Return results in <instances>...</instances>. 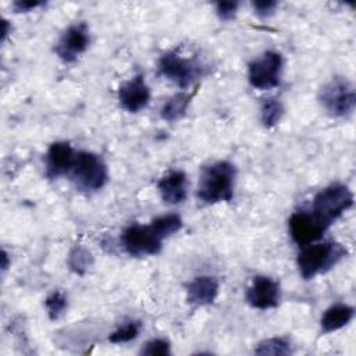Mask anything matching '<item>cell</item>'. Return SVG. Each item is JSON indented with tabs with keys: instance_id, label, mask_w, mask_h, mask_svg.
<instances>
[{
	"instance_id": "obj_18",
	"label": "cell",
	"mask_w": 356,
	"mask_h": 356,
	"mask_svg": "<svg viewBox=\"0 0 356 356\" xmlns=\"http://www.w3.org/2000/svg\"><path fill=\"white\" fill-rule=\"evenodd\" d=\"M284 115V104L277 97H267L260 106V122L264 128H274Z\"/></svg>"
},
{
	"instance_id": "obj_9",
	"label": "cell",
	"mask_w": 356,
	"mask_h": 356,
	"mask_svg": "<svg viewBox=\"0 0 356 356\" xmlns=\"http://www.w3.org/2000/svg\"><path fill=\"white\" fill-rule=\"evenodd\" d=\"M90 43L89 29L85 22L70 25L54 46V53L64 63H74L82 53L86 51Z\"/></svg>"
},
{
	"instance_id": "obj_10",
	"label": "cell",
	"mask_w": 356,
	"mask_h": 356,
	"mask_svg": "<svg viewBox=\"0 0 356 356\" xmlns=\"http://www.w3.org/2000/svg\"><path fill=\"white\" fill-rule=\"evenodd\" d=\"M245 299L248 305L259 310L274 309L280 305L281 289L278 281L267 275H256L248 286Z\"/></svg>"
},
{
	"instance_id": "obj_20",
	"label": "cell",
	"mask_w": 356,
	"mask_h": 356,
	"mask_svg": "<svg viewBox=\"0 0 356 356\" xmlns=\"http://www.w3.org/2000/svg\"><path fill=\"white\" fill-rule=\"evenodd\" d=\"M256 355H275L285 356L292 353L291 342L282 337H273L260 341L254 348Z\"/></svg>"
},
{
	"instance_id": "obj_15",
	"label": "cell",
	"mask_w": 356,
	"mask_h": 356,
	"mask_svg": "<svg viewBox=\"0 0 356 356\" xmlns=\"http://www.w3.org/2000/svg\"><path fill=\"white\" fill-rule=\"evenodd\" d=\"M188 179L184 171L172 170L163 175L157 182L160 197L164 203L175 206L186 199Z\"/></svg>"
},
{
	"instance_id": "obj_3",
	"label": "cell",
	"mask_w": 356,
	"mask_h": 356,
	"mask_svg": "<svg viewBox=\"0 0 356 356\" xmlns=\"http://www.w3.org/2000/svg\"><path fill=\"white\" fill-rule=\"evenodd\" d=\"M353 204V193L343 184H331L318 191L312 202V216L327 229Z\"/></svg>"
},
{
	"instance_id": "obj_16",
	"label": "cell",
	"mask_w": 356,
	"mask_h": 356,
	"mask_svg": "<svg viewBox=\"0 0 356 356\" xmlns=\"http://www.w3.org/2000/svg\"><path fill=\"white\" fill-rule=\"evenodd\" d=\"M355 316V309L346 303H335L330 306L320 320V327L324 334L338 331L348 325Z\"/></svg>"
},
{
	"instance_id": "obj_4",
	"label": "cell",
	"mask_w": 356,
	"mask_h": 356,
	"mask_svg": "<svg viewBox=\"0 0 356 356\" xmlns=\"http://www.w3.org/2000/svg\"><path fill=\"white\" fill-rule=\"evenodd\" d=\"M159 74L181 89L189 88L195 81L209 72V65L196 56L185 57L175 50L165 51L159 58Z\"/></svg>"
},
{
	"instance_id": "obj_28",
	"label": "cell",
	"mask_w": 356,
	"mask_h": 356,
	"mask_svg": "<svg viewBox=\"0 0 356 356\" xmlns=\"http://www.w3.org/2000/svg\"><path fill=\"white\" fill-rule=\"evenodd\" d=\"M8 32H10V29H8V22L6 21V19H3V31H1V42H4L6 40V38H7V35H8Z\"/></svg>"
},
{
	"instance_id": "obj_2",
	"label": "cell",
	"mask_w": 356,
	"mask_h": 356,
	"mask_svg": "<svg viewBox=\"0 0 356 356\" xmlns=\"http://www.w3.org/2000/svg\"><path fill=\"white\" fill-rule=\"evenodd\" d=\"M346 256L348 249L337 241L309 243L300 248L296 259L299 274L303 280H312L316 275L330 271Z\"/></svg>"
},
{
	"instance_id": "obj_22",
	"label": "cell",
	"mask_w": 356,
	"mask_h": 356,
	"mask_svg": "<svg viewBox=\"0 0 356 356\" xmlns=\"http://www.w3.org/2000/svg\"><path fill=\"white\" fill-rule=\"evenodd\" d=\"M44 307L50 320H58L68 307V299L63 291H54L46 298Z\"/></svg>"
},
{
	"instance_id": "obj_17",
	"label": "cell",
	"mask_w": 356,
	"mask_h": 356,
	"mask_svg": "<svg viewBox=\"0 0 356 356\" xmlns=\"http://www.w3.org/2000/svg\"><path fill=\"white\" fill-rule=\"evenodd\" d=\"M192 96L193 95H191V93L179 92V93H175L171 97H168L164 102V104L161 106V110H160L161 118L168 122L181 120L186 114V110H188Z\"/></svg>"
},
{
	"instance_id": "obj_27",
	"label": "cell",
	"mask_w": 356,
	"mask_h": 356,
	"mask_svg": "<svg viewBox=\"0 0 356 356\" xmlns=\"http://www.w3.org/2000/svg\"><path fill=\"white\" fill-rule=\"evenodd\" d=\"M42 6H44V3L39 0H17L13 3V8L15 13H29Z\"/></svg>"
},
{
	"instance_id": "obj_12",
	"label": "cell",
	"mask_w": 356,
	"mask_h": 356,
	"mask_svg": "<svg viewBox=\"0 0 356 356\" xmlns=\"http://www.w3.org/2000/svg\"><path fill=\"white\" fill-rule=\"evenodd\" d=\"M118 102L122 108L129 113H139L150 100V90L142 74L134 75L118 88Z\"/></svg>"
},
{
	"instance_id": "obj_8",
	"label": "cell",
	"mask_w": 356,
	"mask_h": 356,
	"mask_svg": "<svg viewBox=\"0 0 356 356\" xmlns=\"http://www.w3.org/2000/svg\"><path fill=\"white\" fill-rule=\"evenodd\" d=\"M282 56L278 51L267 50L248 65V81L252 88L259 90H270L281 83Z\"/></svg>"
},
{
	"instance_id": "obj_23",
	"label": "cell",
	"mask_w": 356,
	"mask_h": 356,
	"mask_svg": "<svg viewBox=\"0 0 356 356\" xmlns=\"http://www.w3.org/2000/svg\"><path fill=\"white\" fill-rule=\"evenodd\" d=\"M140 327H142L140 321L129 320L125 324L120 325L114 332H111L108 335V341L111 343H125V342H129V341L135 339L139 335Z\"/></svg>"
},
{
	"instance_id": "obj_7",
	"label": "cell",
	"mask_w": 356,
	"mask_h": 356,
	"mask_svg": "<svg viewBox=\"0 0 356 356\" xmlns=\"http://www.w3.org/2000/svg\"><path fill=\"white\" fill-rule=\"evenodd\" d=\"M164 238L157 232L153 224H132L121 234V245L132 257L154 256L161 252Z\"/></svg>"
},
{
	"instance_id": "obj_24",
	"label": "cell",
	"mask_w": 356,
	"mask_h": 356,
	"mask_svg": "<svg viewBox=\"0 0 356 356\" xmlns=\"http://www.w3.org/2000/svg\"><path fill=\"white\" fill-rule=\"evenodd\" d=\"M139 355L147 356H168L171 355V345L167 339L154 338L147 341L139 350Z\"/></svg>"
},
{
	"instance_id": "obj_5",
	"label": "cell",
	"mask_w": 356,
	"mask_h": 356,
	"mask_svg": "<svg viewBox=\"0 0 356 356\" xmlns=\"http://www.w3.org/2000/svg\"><path fill=\"white\" fill-rule=\"evenodd\" d=\"M70 177L78 191L92 193L106 185L108 179V170L102 156L82 150L75 156Z\"/></svg>"
},
{
	"instance_id": "obj_6",
	"label": "cell",
	"mask_w": 356,
	"mask_h": 356,
	"mask_svg": "<svg viewBox=\"0 0 356 356\" xmlns=\"http://www.w3.org/2000/svg\"><path fill=\"white\" fill-rule=\"evenodd\" d=\"M318 103L331 117H348L356 107L353 85L343 76H334L318 90Z\"/></svg>"
},
{
	"instance_id": "obj_13",
	"label": "cell",
	"mask_w": 356,
	"mask_h": 356,
	"mask_svg": "<svg viewBox=\"0 0 356 356\" xmlns=\"http://www.w3.org/2000/svg\"><path fill=\"white\" fill-rule=\"evenodd\" d=\"M76 152L68 142H54L49 146L44 161V175L49 179H57L70 174L75 161Z\"/></svg>"
},
{
	"instance_id": "obj_25",
	"label": "cell",
	"mask_w": 356,
	"mask_h": 356,
	"mask_svg": "<svg viewBox=\"0 0 356 356\" xmlns=\"http://www.w3.org/2000/svg\"><path fill=\"white\" fill-rule=\"evenodd\" d=\"M238 1H218L216 3V14L221 21H231L238 11Z\"/></svg>"
},
{
	"instance_id": "obj_1",
	"label": "cell",
	"mask_w": 356,
	"mask_h": 356,
	"mask_svg": "<svg viewBox=\"0 0 356 356\" xmlns=\"http://www.w3.org/2000/svg\"><path fill=\"white\" fill-rule=\"evenodd\" d=\"M236 168L227 160L214 161L202 168L196 189L199 202L216 204L229 202L234 197Z\"/></svg>"
},
{
	"instance_id": "obj_21",
	"label": "cell",
	"mask_w": 356,
	"mask_h": 356,
	"mask_svg": "<svg viewBox=\"0 0 356 356\" xmlns=\"http://www.w3.org/2000/svg\"><path fill=\"white\" fill-rule=\"evenodd\" d=\"M152 224L157 229V232L165 239L182 228V218L178 214L171 213L154 218Z\"/></svg>"
},
{
	"instance_id": "obj_26",
	"label": "cell",
	"mask_w": 356,
	"mask_h": 356,
	"mask_svg": "<svg viewBox=\"0 0 356 356\" xmlns=\"http://www.w3.org/2000/svg\"><path fill=\"white\" fill-rule=\"evenodd\" d=\"M253 11L260 18H267L275 13V8L278 7V3L274 0H259L252 3Z\"/></svg>"
},
{
	"instance_id": "obj_29",
	"label": "cell",
	"mask_w": 356,
	"mask_h": 356,
	"mask_svg": "<svg viewBox=\"0 0 356 356\" xmlns=\"http://www.w3.org/2000/svg\"><path fill=\"white\" fill-rule=\"evenodd\" d=\"M8 267V254L6 253V250L1 252V270H7Z\"/></svg>"
},
{
	"instance_id": "obj_11",
	"label": "cell",
	"mask_w": 356,
	"mask_h": 356,
	"mask_svg": "<svg viewBox=\"0 0 356 356\" xmlns=\"http://www.w3.org/2000/svg\"><path fill=\"white\" fill-rule=\"evenodd\" d=\"M289 235L292 241L299 246L303 248L309 243L317 242L327 228L318 222L312 213L307 211H295L288 221Z\"/></svg>"
},
{
	"instance_id": "obj_14",
	"label": "cell",
	"mask_w": 356,
	"mask_h": 356,
	"mask_svg": "<svg viewBox=\"0 0 356 356\" xmlns=\"http://www.w3.org/2000/svg\"><path fill=\"white\" fill-rule=\"evenodd\" d=\"M220 291V284L216 277L199 275L189 281L185 286L186 302L193 306L211 305Z\"/></svg>"
},
{
	"instance_id": "obj_19",
	"label": "cell",
	"mask_w": 356,
	"mask_h": 356,
	"mask_svg": "<svg viewBox=\"0 0 356 356\" xmlns=\"http://www.w3.org/2000/svg\"><path fill=\"white\" fill-rule=\"evenodd\" d=\"M67 263L72 273H75L76 275H83L93 264V256L86 248L75 245L68 253Z\"/></svg>"
}]
</instances>
